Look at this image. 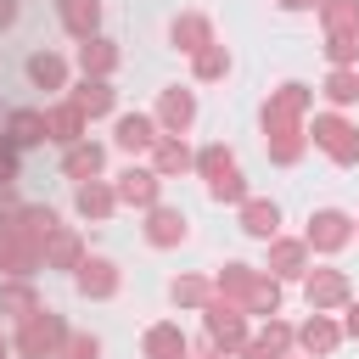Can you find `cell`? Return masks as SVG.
Returning <instances> with one entry per match:
<instances>
[{
    "instance_id": "cell-47",
    "label": "cell",
    "mask_w": 359,
    "mask_h": 359,
    "mask_svg": "<svg viewBox=\"0 0 359 359\" xmlns=\"http://www.w3.org/2000/svg\"><path fill=\"white\" fill-rule=\"evenodd\" d=\"M353 236H359V219H353Z\"/></svg>"
},
{
    "instance_id": "cell-11",
    "label": "cell",
    "mask_w": 359,
    "mask_h": 359,
    "mask_svg": "<svg viewBox=\"0 0 359 359\" xmlns=\"http://www.w3.org/2000/svg\"><path fill=\"white\" fill-rule=\"evenodd\" d=\"M269 275L275 280H303L309 275V241L303 236H269Z\"/></svg>"
},
{
    "instance_id": "cell-12",
    "label": "cell",
    "mask_w": 359,
    "mask_h": 359,
    "mask_svg": "<svg viewBox=\"0 0 359 359\" xmlns=\"http://www.w3.org/2000/svg\"><path fill=\"white\" fill-rule=\"evenodd\" d=\"M185 236H191V219L180 208H168V202H151L146 208V241L151 247H180Z\"/></svg>"
},
{
    "instance_id": "cell-10",
    "label": "cell",
    "mask_w": 359,
    "mask_h": 359,
    "mask_svg": "<svg viewBox=\"0 0 359 359\" xmlns=\"http://www.w3.org/2000/svg\"><path fill=\"white\" fill-rule=\"evenodd\" d=\"M112 191H118L123 208H151V202H163V180H157L151 168H140V163H129V168L112 180Z\"/></svg>"
},
{
    "instance_id": "cell-27",
    "label": "cell",
    "mask_w": 359,
    "mask_h": 359,
    "mask_svg": "<svg viewBox=\"0 0 359 359\" xmlns=\"http://www.w3.org/2000/svg\"><path fill=\"white\" fill-rule=\"evenodd\" d=\"M34 309H39V292H34V280H28V275H6V280H0V314L22 320V314H34Z\"/></svg>"
},
{
    "instance_id": "cell-3",
    "label": "cell",
    "mask_w": 359,
    "mask_h": 359,
    "mask_svg": "<svg viewBox=\"0 0 359 359\" xmlns=\"http://www.w3.org/2000/svg\"><path fill=\"white\" fill-rule=\"evenodd\" d=\"M303 135L331 157V163H342V168H353L359 163V129L331 107V112H314V123H303Z\"/></svg>"
},
{
    "instance_id": "cell-30",
    "label": "cell",
    "mask_w": 359,
    "mask_h": 359,
    "mask_svg": "<svg viewBox=\"0 0 359 359\" xmlns=\"http://www.w3.org/2000/svg\"><path fill=\"white\" fill-rule=\"evenodd\" d=\"M79 264H84L79 230H56V236L45 241V269H79Z\"/></svg>"
},
{
    "instance_id": "cell-48",
    "label": "cell",
    "mask_w": 359,
    "mask_h": 359,
    "mask_svg": "<svg viewBox=\"0 0 359 359\" xmlns=\"http://www.w3.org/2000/svg\"><path fill=\"white\" fill-rule=\"evenodd\" d=\"M280 359H292V353H280Z\"/></svg>"
},
{
    "instance_id": "cell-33",
    "label": "cell",
    "mask_w": 359,
    "mask_h": 359,
    "mask_svg": "<svg viewBox=\"0 0 359 359\" xmlns=\"http://www.w3.org/2000/svg\"><path fill=\"white\" fill-rule=\"evenodd\" d=\"M292 337H297V325H286V320H275V314H269V320H264V325L252 331V342H258V348H264L269 359L292 353Z\"/></svg>"
},
{
    "instance_id": "cell-28",
    "label": "cell",
    "mask_w": 359,
    "mask_h": 359,
    "mask_svg": "<svg viewBox=\"0 0 359 359\" xmlns=\"http://www.w3.org/2000/svg\"><path fill=\"white\" fill-rule=\"evenodd\" d=\"M28 84L34 90H67V62L56 50H34L28 56Z\"/></svg>"
},
{
    "instance_id": "cell-41",
    "label": "cell",
    "mask_w": 359,
    "mask_h": 359,
    "mask_svg": "<svg viewBox=\"0 0 359 359\" xmlns=\"http://www.w3.org/2000/svg\"><path fill=\"white\" fill-rule=\"evenodd\" d=\"M17 208H22V202H17V191H11V185H0V224H6V219H17Z\"/></svg>"
},
{
    "instance_id": "cell-31",
    "label": "cell",
    "mask_w": 359,
    "mask_h": 359,
    "mask_svg": "<svg viewBox=\"0 0 359 359\" xmlns=\"http://www.w3.org/2000/svg\"><path fill=\"white\" fill-rule=\"evenodd\" d=\"M191 73H196V84H219L224 73H230V45H202L196 56H191Z\"/></svg>"
},
{
    "instance_id": "cell-17",
    "label": "cell",
    "mask_w": 359,
    "mask_h": 359,
    "mask_svg": "<svg viewBox=\"0 0 359 359\" xmlns=\"http://www.w3.org/2000/svg\"><path fill=\"white\" fill-rule=\"evenodd\" d=\"M84 129H90V118L62 95V101H50L45 107V135L56 140V146H73V140H84Z\"/></svg>"
},
{
    "instance_id": "cell-8",
    "label": "cell",
    "mask_w": 359,
    "mask_h": 359,
    "mask_svg": "<svg viewBox=\"0 0 359 359\" xmlns=\"http://www.w3.org/2000/svg\"><path fill=\"white\" fill-rule=\"evenodd\" d=\"M337 342H342V325L325 309H314V320H303L292 337V348H303V359H325V353H337Z\"/></svg>"
},
{
    "instance_id": "cell-14",
    "label": "cell",
    "mask_w": 359,
    "mask_h": 359,
    "mask_svg": "<svg viewBox=\"0 0 359 359\" xmlns=\"http://www.w3.org/2000/svg\"><path fill=\"white\" fill-rule=\"evenodd\" d=\"M303 297H309V309H342L353 292H348L342 269H309L303 275Z\"/></svg>"
},
{
    "instance_id": "cell-40",
    "label": "cell",
    "mask_w": 359,
    "mask_h": 359,
    "mask_svg": "<svg viewBox=\"0 0 359 359\" xmlns=\"http://www.w3.org/2000/svg\"><path fill=\"white\" fill-rule=\"evenodd\" d=\"M342 337H353V342H359V297H348V303H342Z\"/></svg>"
},
{
    "instance_id": "cell-23",
    "label": "cell",
    "mask_w": 359,
    "mask_h": 359,
    "mask_svg": "<svg viewBox=\"0 0 359 359\" xmlns=\"http://www.w3.org/2000/svg\"><path fill=\"white\" fill-rule=\"evenodd\" d=\"M112 67H118V45H112L107 34L79 39V73H84V79H112Z\"/></svg>"
},
{
    "instance_id": "cell-42",
    "label": "cell",
    "mask_w": 359,
    "mask_h": 359,
    "mask_svg": "<svg viewBox=\"0 0 359 359\" xmlns=\"http://www.w3.org/2000/svg\"><path fill=\"white\" fill-rule=\"evenodd\" d=\"M230 359H269V353H264V348H258V342H252V337H247V342H241V348H236V353H230Z\"/></svg>"
},
{
    "instance_id": "cell-6",
    "label": "cell",
    "mask_w": 359,
    "mask_h": 359,
    "mask_svg": "<svg viewBox=\"0 0 359 359\" xmlns=\"http://www.w3.org/2000/svg\"><path fill=\"white\" fill-rule=\"evenodd\" d=\"M309 107H314V90L297 84V79H286L280 90H269V101H264V123H309Z\"/></svg>"
},
{
    "instance_id": "cell-43",
    "label": "cell",
    "mask_w": 359,
    "mask_h": 359,
    "mask_svg": "<svg viewBox=\"0 0 359 359\" xmlns=\"http://www.w3.org/2000/svg\"><path fill=\"white\" fill-rule=\"evenodd\" d=\"M17 11H22L17 0H0V28H11V22H17Z\"/></svg>"
},
{
    "instance_id": "cell-4",
    "label": "cell",
    "mask_w": 359,
    "mask_h": 359,
    "mask_svg": "<svg viewBox=\"0 0 359 359\" xmlns=\"http://www.w3.org/2000/svg\"><path fill=\"white\" fill-rule=\"evenodd\" d=\"M202 325H208V348H219V353H236L252 331H247V309L241 303H230V297H208L202 303Z\"/></svg>"
},
{
    "instance_id": "cell-46",
    "label": "cell",
    "mask_w": 359,
    "mask_h": 359,
    "mask_svg": "<svg viewBox=\"0 0 359 359\" xmlns=\"http://www.w3.org/2000/svg\"><path fill=\"white\" fill-rule=\"evenodd\" d=\"M0 359H6V337H0Z\"/></svg>"
},
{
    "instance_id": "cell-18",
    "label": "cell",
    "mask_w": 359,
    "mask_h": 359,
    "mask_svg": "<svg viewBox=\"0 0 359 359\" xmlns=\"http://www.w3.org/2000/svg\"><path fill=\"white\" fill-rule=\"evenodd\" d=\"M264 146H269V163L292 168L309 151V135H303V123H264Z\"/></svg>"
},
{
    "instance_id": "cell-5",
    "label": "cell",
    "mask_w": 359,
    "mask_h": 359,
    "mask_svg": "<svg viewBox=\"0 0 359 359\" xmlns=\"http://www.w3.org/2000/svg\"><path fill=\"white\" fill-rule=\"evenodd\" d=\"M303 241H309V252H342V247L353 241V213H342V208H320V213H309Z\"/></svg>"
},
{
    "instance_id": "cell-1",
    "label": "cell",
    "mask_w": 359,
    "mask_h": 359,
    "mask_svg": "<svg viewBox=\"0 0 359 359\" xmlns=\"http://www.w3.org/2000/svg\"><path fill=\"white\" fill-rule=\"evenodd\" d=\"M62 342H67V320L56 314V309H34V314H22L17 320V337H11V348L22 353V359H56L62 353Z\"/></svg>"
},
{
    "instance_id": "cell-34",
    "label": "cell",
    "mask_w": 359,
    "mask_h": 359,
    "mask_svg": "<svg viewBox=\"0 0 359 359\" xmlns=\"http://www.w3.org/2000/svg\"><path fill=\"white\" fill-rule=\"evenodd\" d=\"M314 11H320V28H325V34H348V28H359V0H320Z\"/></svg>"
},
{
    "instance_id": "cell-7",
    "label": "cell",
    "mask_w": 359,
    "mask_h": 359,
    "mask_svg": "<svg viewBox=\"0 0 359 359\" xmlns=\"http://www.w3.org/2000/svg\"><path fill=\"white\" fill-rule=\"evenodd\" d=\"M157 129L163 135H185L191 123H196V90H185V84H168L163 95H157Z\"/></svg>"
},
{
    "instance_id": "cell-38",
    "label": "cell",
    "mask_w": 359,
    "mask_h": 359,
    "mask_svg": "<svg viewBox=\"0 0 359 359\" xmlns=\"http://www.w3.org/2000/svg\"><path fill=\"white\" fill-rule=\"evenodd\" d=\"M56 359H101V337H90V331H67V342H62Z\"/></svg>"
},
{
    "instance_id": "cell-37",
    "label": "cell",
    "mask_w": 359,
    "mask_h": 359,
    "mask_svg": "<svg viewBox=\"0 0 359 359\" xmlns=\"http://www.w3.org/2000/svg\"><path fill=\"white\" fill-rule=\"evenodd\" d=\"M325 62H331V67H359V28L325 34Z\"/></svg>"
},
{
    "instance_id": "cell-21",
    "label": "cell",
    "mask_w": 359,
    "mask_h": 359,
    "mask_svg": "<svg viewBox=\"0 0 359 359\" xmlns=\"http://www.w3.org/2000/svg\"><path fill=\"white\" fill-rule=\"evenodd\" d=\"M236 208H241V230H247L252 241H269V236H280V208H275L269 196H241Z\"/></svg>"
},
{
    "instance_id": "cell-36",
    "label": "cell",
    "mask_w": 359,
    "mask_h": 359,
    "mask_svg": "<svg viewBox=\"0 0 359 359\" xmlns=\"http://www.w3.org/2000/svg\"><path fill=\"white\" fill-rule=\"evenodd\" d=\"M241 309H247V314H258V320H269V314H280V280L258 269V286H252V297H247Z\"/></svg>"
},
{
    "instance_id": "cell-19",
    "label": "cell",
    "mask_w": 359,
    "mask_h": 359,
    "mask_svg": "<svg viewBox=\"0 0 359 359\" xmlns=\"http://www.w3.org/2000/svg\"><path fill=\"white\" fill-rule=\"evenodd\" d=\"M73 208H79V219L101 224V219H112V208H118V191H112L107 180H79V185H73Z\"/></svg>"
},
{
    "instance_id": "cell-26",
    "label": "cell",
    "mask_w": 359,
    "mask_h": 359,
    "mask_svg": "<svg viewBox=\"0 0 359 359\" xmlns=\"http://www.w3.org/2000/svg\"><path fill=\"white\" fill-rule=\"evenodd\" d=\"M6 140H11L17 151H28V146H45V140H50V135H45V112H34V107L11 112V118H6Z\"/></svg>"
},
{
    "instance_id": "cell-25",
    "label": "cell",
    "mask_w": 359,
    "mask_h": 359,
    "mask_svg": "<svg viewBox=\"0 0 359 359\" xmlns=\"http://www.w3.org/2000/svg\"><path fill=\"white\" fill-rule=\"evenodd\" d=\"M56 22L73 34V39H90L101 28V0H56Z\"/></svg>"
},
{
    "instance_id": "cell-32",
    "label": "cell",
    "mask_w": 359,
    "mask_h": 359,
    "mask_svg": "<svg viewBox=\"0 0 359 359\" xmlns=\"http://www.w3.org/2000/svg\"><path fill=\"white\" fill-rule=\"evenodd\" d=\"M320 90H325V101H331L337 112H342V107H353V101H359V67H331Z\"/></svg>"
},
{
    "instance_id": "cell-16",
    "label": "cell",
    "mask_w": 359,
    "mask_h": 359,
    "mask_svg": "<svg viewBox=\"0 0 359 359\" xmlns=\"http://www.w3.org/2000/svg\"><path fill=\"white\" fill-rule=\"evenodd\" d=\"M196 168V151L185 146V135H157L151 146V174L157 180H174V174H191Z\"/></svg>"
},
{
    "instance_id": "cell-44",
    "label": "cell",
    "mask_w": 359,
    "mask_h": 359,
    "mask_svg": "<svg viewBox=\"0 0 359 359\" xmlns=\"http://www.w3.org/2000/svg\"><path fill=\"white\" fill-rule=\"evenodd\" d=\"M275 6H280V11H314L320 0H275Z\"/></svg>"
},
{
    "instance_id": "cell-9",
    "label": "cell",
    "mask_w": 359,
    "mask_h": 359,
    "mask_svg": "<svg viewBox=\"0 0 359 359\" xmlns=\"http://www.w3.org/2000/svg\"><path fill=\"white\" fill-rule=\"evenodd\" d=\"M157 135H163V129H157L151 112H118V123H112V140H118V151H129V157L151 151Z\"/></svg>"
},
{
    "instance_id": "cell-24",
    "label": "cell",
    "mask_w": 359,
    "mask_h": 359,
    "mask_svg": "<svg viewBox=\"0 0 359 359\" xmlns=\"http://www.w3.org/2000/svg\"><path fill=\"white\" fill-rule=\"evenodd\" d=\"M101 168H107V151H101L90 135H84V140H73V146H67V157H62V174H67L73 185H79V180H101Z\"/></svg>"
},
{
    "instance_id": "cell-22",
    "label": "cell",
    "mask_w": 359,
    "mask_h": 359,
    "mask_svg": "<svg viewBox=\"0 0 359 359\" xmlns=\"http://www.w3.org/2000/svg\"><path fill=\"white\" fill-rule=\"evenodd\" d=\"M168 39H174V50H185V56H196L202 45H213V22H208L202 11H180V17L168 22Z\"/></svg>"
},
{
    "instance_id": "cell-2",
    "label": "cell",
    "mask_w": 359,
    "mask_h": 359,
    "mask_svg": "<svg viewBox=\"0 0 359 359\" xmlns=\"http://www.w3.org/2000/svg\"><path fill=\"white\" fill-rule=\"evenodd\" d=\"M196 174L208 180V196H213V202H241V196H247V180H241L236 151H230L224 140H213V146L196 151Z\"/></svg>"
},
{
    "instance_id": "cell-39",
    "label": "cell",
    "mask_w": 359,
    "mask_h": 359,
    "mask_svg": "<svg viewBox=\"0 0 359 359\" xmlns=\"http://www.w3.org/2000/svg\"><path fill=\"white\" fill-rule=\"evenodd\" d=\"M11 180H17V146L0 135V185H11Z\"/></svg>"
},
{
    "instance_id": "cell-13",
    "label": "cell",
    "mask_w": 359,
    "mask_h": 359,
    "mask_svg": "<svg viewBox=\"0 0 359 359\" xmlns=\"http://www.w3.org/2000/svg\"><path fill=\"white\" fill-rule=\"evenodd\" d=\"M73 286H79L84 297H95V303H101V297H112V292H118V264H112V258H101V252H84V264L73 269Z\"/></svg>"
},
{
    "instance_id": "cell-35",
    "label": "cell",
    "mask_w": 359,
    "mask_h": 359,
    "mask_svg": "<svg viewBox=\"0 0 359 359\" xmlns=\"http://www.w3.org/2000/svg\"><path fill=\"white\" fill-rule=\"evenodd\" d=\"M168 297H174L180 309H202V303L213 297V280H208V275H180V280H168Z\"/></svg>"
},
{
    "instance_id": "cell-20",
    "label": "cell",
    "mask_w": 359,
    "mask_h": 359,
    "mask_svg": "<svg viewBox=\"0 0 359 359\" xmlns=\"http://www.w3.org/2000/svg\"><path fill=\"white\" fill-rule=\"evenodd\" d=\"M67 101H73L84 118H107V112L118 107V90H112V79H79V84L67 90Z\"/></svg>"
},
{
    "instance_id": "cell-15",
    "label": "cell",
    "mask_w": 359,
    "mask_h": 359,
    "mask_svg": "<svg viewBox=\"0 0 359 359\" xmlns=\"http://www.w3.org/2000/svg\"><path fill=\"white\" fill-rule=\"evenodd\" d=\"M140 353L146 359H191V337L180 331V320H157V325H146Z\"/></svg>"
},
{
    "instance_id": "cell-45",
    "label": "cell",
    "mask_w": 359,
    "mask_h": 359,
    "mask_svg": "<svg viewBox=\"0 0 359 359\" xmlns=\"http://www.w3.org/2000/svg\"><path fill=\"white\" fill-rule=\"evenodd\" d=\"M196 359H230V353H219V348H202V353H196Z\"/></svg>"
},
{
    "instance_id": "cell-29",
    "label": "cell",
    "mask_w": 359,
    "mask_h": 359,
    "mask_svg": "<svg viewBox=\"0 0 359 359\" xmlns=\"http://www.w3.org/2000/svg\"><path fill=\"white\" fill-rule=\"evenodd\" d=\"M252 286H258V269H252V264H224V269L213 275V292L230 297V303H247Z\"/></svg>"
}]
</instances>
